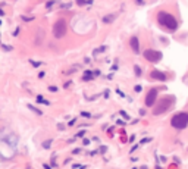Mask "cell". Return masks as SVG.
I'll return each instance as SVG.
<instances>
[{
  "label": "cell",
  "mask_w": 188,
  "mask_h": 169,
  "mask_svg": "<svg viewBox=\"0 0 188 169\" xmlns=\"http://www.w3.org/2000/svg\"><path fill=\"white\" fill-rule=\"evenodd\" d=\"M144 57H146L147 61L157 62L162 59V53L160 52H156V50H146V52H144Z\"/></svg>",
  "instance_id": "5b68a950"
},
{
  "label": "cell",
  "mask_w": 188,
  "mask_h": 169,
  "mask_svg": "<svg viewBox=\"0 0 188 169\" xmlns=\"http://www.w3.org/2000/svg\"><path fill=\"white\" fill-rule=\"evenodd\" d=\"M172 127L176 129H184L188 125V113L185 112H181V113H176V115L172 118Z\"/></svg>",
  "instance_id": "7a4b0ae2"
},
{
  "label": "cell",
  "mask_w": 188,
  "mask_h": 169,
  "mask_svg": "<svg viewBox=\"0 0 188 169\" xmlns=\"http://www.w3.org/2000/svg\"><path fill=\"white\" fill-rule=\"evenodd\" d=\"M29 109H31V110H33V112H35V113H37V115H41V112H40V110H38V109L33 108V106H29Z\"/></svg>",
  "instance_id": "9c48e42d"
},
{
  "label": "cell",
  "mask_w": 188,
  "mask_h": 169,
  "mask_svg": "<svg viewBox=\"0 0 188 169\" xmlns=\"http://www.w3.org/2000/svg\"><path fill=\"white\" fill-rule=\"evenodd\" d=\"M172 97H169V99H163L160 103V106H157V108L155 109V115H160L163 110H168L170 106H172Z\"/></svg>",
  "instance_id": "277c9868"
},
{
  "label": "cell",
  "mask_w": 188,
  "mask_h": 169,
  "mask_svg": "<svg viewBox=\"0 0 188 169\" xmlns=\"http://www.w3.org/2000/svg\"><path fill=\"white\" fill-rule=\"evenodd\" d=\"M65 33H66V22H65V19H59L53 27L54 37H56V38H61V37L65 35Z\"/></svg>",
  "instance_id": "3957f363"
},
{
  "label": "cell",
  "mask_w": 188,
  "mask_h": 169,
  "mask_svg": "<svg viewBox=\"0 0 188 169\" xmlns=\"http://www.w3.org/2000/svg\"><path fill=\"white\" fill-rule=\"evenodd\" d=\"M151 78H155V80H159V81H165V80H166V74H163V72H159V71H153V72H151Z\"/></svg>",
  "instance_id": "ba28073f"
},
{
  "label": "cell",
  "mask_w": 188,
  "mask_h": 169,
  "mask_svg": "<svg viewBox=\"0 0 188 169\" xmlns=\"http://www.w3.org/2000/svg\"><path fill=\"white\" fill-rule=\"evenodd\" d=\"M156 97H157V88L150 90V91H148V94H147V97H146V106L151 108V106L156 103Z\"/></svg>",
  "instance_id": "8992f818"
},
{
  "label": "cell",
  "mask_w": 188,
  "mask_h": 169,
  "mask_svg": "<svg viewBox=\"0 0 188 169\" xmlns=\"http://www.w3.org/2000/svg\"><path fill=\"white\" fill-rule=\"evenodd\" d=\"M157 21H159L160 25L166 27L168 29H170V31H174V29L178 28V21L175 19L174 15L168 14V12H159V15H157Z\"/></svg>",
  "instance_id": "6da1fadb"
},
{
  "label": "cell",
  "mask_w": 188,
  "mask_h": 169,
  "mask_svg": "<svg viewBox=\"0 0 188 169\" xmlns=\"http://www.w3.org/2000/svg\"><path fill=\"white\" fill-rule=\"evenodd\" d=\"M129 46H131V49L134 50L135 53L140 52V47H138V38H137V37H132V38L129 40Z\"/></svg>",
  "instance_id": "52a82bcc"
}]
</instances>
